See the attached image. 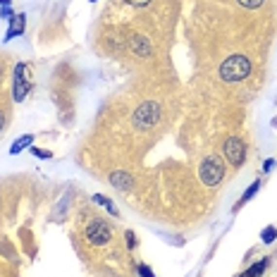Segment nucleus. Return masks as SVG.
Returning <instances> with one entry per match:
<instances>
[{"instance_id": "f257e3e1", "label": "nucleus", "mask_w": 277, "mask_h": 277, "mask_svg": "<svg viewBox=\"0 0 277 277\" xmlns=\"http://www.w3.org/2000/svg\"><path fill=\"white\" fill-rule=\"evenodd\" d=\"M251 74V60L246 55H229L220 65V79L225 84H237Z\"/></svg>"}, {"instance_id": "f03ea898", "label": "nucleus", "mask_w": 277, "mask_h": 277, "mask_svg": "<svg viewBox=\"0 0 277 277\" xmlns=\"http://www.w3.org/2000/svg\"><path fill=\"white\" fill-rule=\"evenodd\" d=\"M198 177L206 187H218L225 177V165H222V158L218 156H206L198 165Z\"/></svg>"}, {"instance_id": "7ed1b4c3", "label": "nucleus", "mask_w": 277, "mask_h": 277, "mask_svg": "<svg viewBox=\"0 0 277 277\" xmlns=\"http://www.w3.org/2000/svg\"><path fill=\"white\" fill-rule=\"evenodd\" d=\"M158 120H160V105H158L156 101H146V103H141L137 110H134V115H132V124H134L137 129H141V132L156 127Z\"/></svg>"}, {"instance_id": "20e7f679", "label": "nucleus", "mask_w": 277, "mask_h": 277, "mask_svg": "<svg viewBox=\"0 0 277 277\" xmlns=\"http://www.w3.org/2000/svg\"><path fill=\"white\" fill-rule=\"evenodd\" d=\"M84 234H86V242H88L91 246H105L112 239V229L105 220H91L86 225Z\"/></svg>"}, {"instance_id": "39448f33", "label": "nucleus", "mask_w": 277, "mask_h": 277, "mask_svg": "<svg viewBox=\"0 0 277 277\" xmlns=\"http://www.w3.org/2000/svg\"><path fill=\"white\" fill-rule=\"evenodd\" d=\"M15 84H12V96H15V103H22L24 98L29 96V88H31V84H29V69L24 62H17L15 65Z\"/></svg>"}, {"instance_id": "423d86ee", "label": "nucleus", "mask_w": 277, "mask_h": 277, "mask_svg": "<svg viewBox=\"0 0 277 277\" xmlns=\"http://www.w3.org/2000/svg\"><path fill=\"white\" fill-rule=\"evenodd\" d=\"M225 158L232 167H242L246 160V146L239 137H229L225 141Z\"/></svg>"}, {"instance_id": "0eeeda50", "label": "nucleus", "mask_w": 277, "mask_h": 277, "mask_svg": "<svg viewBox=\"0 0 277 277\" xmlns=\"http://www.w3.org/2000/svg\"><path fill=\"white\" fill-rule=\"evenodd\" d=\"M129 48H132V53L138 57H148L153 53V46H151V41H148L146 36H132Z\"/></svg>"}, {"instance_id": "6e6552de", "label": "nucleus", "mask_w": 277, "mask_h": 277, "mask_svg": "<svg viewBox=\"0 0 277 277\" xmlns=\"http://www.w3.org/2000/svg\"><path fill=\"white\" fill-rule=\"evenodd\" d=\"M110 184L115 189H120V191H129L132 189V184H134V177L129 174V172H112L110 174Z\"/></svg>"}, {"instance_id": "1a4fd4ad", "label": "nucleus", "mask_w": 277, "mask_h": 277, "mask_svg": "<svg viewBox=\"0 0 277 277\" xmlns=\"http://www.w3.org/2000/svg\"><path fill=\"white\" fill-rule=\"evenodd\" d=\"M24 29H27V17H24V15H15V17L10 19V29H7V34H5V41H10V38H15V36H22Z\"/></svg>"}, {"instance_id": "9d476101", "label": "nucleus", "mask_w": 277, "mask_h": 277, "mask_svg": "<svg viewBox=\"0 0 277 277\" xmlns=\"http://www.w3.org/2000/svg\"><path fill=\"white\" fill-rule=\"evenodd\" d=\"M31 143H34V134H24V137H19L15 143H12L10 153H12V156H17V153H22L24 148H31Z\"/></svg>"}, {"instance_id": "9b49d317", "label": "nucleus", "mask_w": 277, "mask_h": 277, "mask_svg": "<svg viewBox=\"0 0 277 277\" xmlns=\"http://www.w3.org/2000/svg\"><path fill=\"white\" fill-rule=\"evenodd\" d=\"M258 189H260V179H256V182H253V184H251L249 189H246V191H244V196H242V198H239V203H237V206H234V210H239V208H242V206H246V203H249L251 198H253V196L258 194Z\"/></svg>"}, {"instance_id": "f8f14e48", "label": "nucleus", "mask_w": 277, "mask_h": 277, "mask_svg": "<svg viewBox=\"0 0 277 277\" xmlns=\"http://www.w3.org/2000/svg\"><path fill=\"white\" fill-rule=\"evenodd\" d=\"M93 201H96V203H98L101 208H105V210H108L110 215H120V213H117V208H115V203H112V201H110V198H108V196H101V194H96V196H93Z\"/></svg>"}, {"instance_id": "ddd939ff", "label": "nucleus", "mask_w": 277, "mask_h": 277, "mask_svg": "<svg viewBox=\"0 0 277 277\" xmlns=\"http://www.w3.org/2000/svg\"><path fill=\"white\" fill-rule=\"evenodd\" d=\"M275 239H277V227L275 225H270V227H265V229L260 232V242H263V244H273Z\"/></svg>"}, {"instance_id": "4468645a", "label": "nucleus", "mask_w": 277, "mask_h": 277, "mask_svg": "<svg viewBox=\"0 0 277 277\" xmlns=\"http://www.w3.org/2000/svg\"><path fill=\"white\" fill-rule=\"evenodd\" d=\"M265 268H268V258H260V260H256V263L251 265L246 273H249L251 277H258V275H263V270H265Z\"/></svg>"}, {"instance_id": "2eb2a0df", "label": "nucleus", "mask_w": 277, "mask_h": 277, "mask_svg": "<svg viewBox=\"0 0 277 277\" xmlns=\"http://www.w3.org/2000/svg\"><path fill=\"white\" fill-rule=\"evenodd\" d=\"M263 2H265V0H239V5L246 7V10H258Z\"/></svg>"}, {"instance_id": "dca6fc26", "label": "nucleus", "mask_w": 277, "mask_h": 277, "mask_svg": "<svg viewBox=\"0 0 277 277\" xmlns=\"http://www.w3.org/2000/svg\"><path fill=\"white\" fill-rule=\"evenodd\" d=\"M137 270H138V275H141V277H156V275H153V270H151L146 263H138Z\"/></svg>"}, {"instance_id": "f3484780", "label": "nucleus", "mask_w": 277, "mask_h": 277, "mask_svg": "<svg viewBox=\"0 0 277 277\" xmlns=\"http://www.w3.org/2000/svg\"><path fill=\"white\" fill-rule=\"evenodd\" d=\"M0 17H2V19H12V17H15L12 7H10V5H2V7H0Z\"/></svg>"}, {"instance_id": "a211bd4d", "label": "nucleus", "mask_w": 277, "mask_h": 277, "mask_svg": "<svg viewBox=\"0 0 277 277\" xmlns=\"http://www.w3.org/2000/svg\"><path fill=\"white\" fill-rule=\"evenodd\" d=\"M31 153H34V156H36V158H43V160H46V158H51V156H53V153H51V151H43V148H31Z\"/></svg>"}, {"instance_id": "6ab92c4d", "label": "nucleus", "mask_w": 277, "mask_h": 277, "mask_svg": "<svg viewBox=\"0 0 277 277\" xmlns=\"http://www.w3.org/2000/svg\"><path fill=\"white\" fill-rule=\"evenodd\" d=\"M124 237H127V246L134 249V246H137V237H134V232H124Z\"/></svg>"}, {"instance_id": "aec40b11", "label": "nucleus", "mask_w": 277, "mask_h": 277, "mask_svg": "<svg viewBox=\"0 0 277 277\" xmlns=\"http://www.w3.org/2000/svg\"><path fill=\"white\" fill-rule=\"evenodd\" d=\"M5 129H7V115H5V112L0 110V134H2Z\"/></svg>"}, {"instance_id": "412c9836", "label": "nucleus", "mask_w": 277, "mask_h": 277, "mask_svg": "<svg viewBox=\"0 0 277 277\" xmlns=\"http://www.w3.org/2000/svg\"><path fill=\"white\" fill-rule=\"evenodd\" d=\"M275 165H277V160H273V158H268V160L263 163V172H270V170H273Z\"/></svg>"}, {"instance_id": "4be33fe9", "label": "nucleus", "mask_w": 277, "mask_h": 277, "mask_svg": "<svg viewBox=\"0 0 277 277\" xmlns=\"http://www.w3.org/2000/svg\"><path fill=\"white\" fill-rule=\"evenodd\" d=\"M124 2H129V5H134V7H143V5H148L151 0H124Z\"/></svg>"}, {"instance_id": "5701e85b", "label": "nucleus", "mask_w": 277, "mask_h": 277, "mask_svg": "<svg viewBox=\"0 0 277 277\" xmlns=\"http://www.w3.org/2000/svg\"><path fill=\"white\" fill-rule=\"evenodd\" d=\"M0 77H2V65H0Z\"/></svg>"}, {"instance_id": "b1692460", "label": "nucleus", "mask_w": 277, "mask_h": 277, "mask_svg": "<svg viewBox=\"0 0 277 277\" xmlns=\"http://www.w3.org/2000/svg\"><path fill=\"white\" fill-rule=\"evenodd\" d=\"M91 2H96V0H91Z\"/></svg>"}, {"instance_id": "393cba45", "label": "nucleus", "mask_w": 277, "mask_h": 277, "mask_svg": "<svg viewBox=\"0 0 277 277\" xmlns=\"http://www.w3.org/2000/svg\"><path fill=\"white\" fill-rule=\"evenodd\" d=\"M258 277H260V275H258Z\"/></svg>"}]
</instances>
